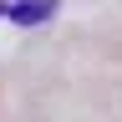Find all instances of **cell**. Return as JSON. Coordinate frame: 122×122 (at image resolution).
Here are the masks:
<instances>
[{"instance_id": "cell-1", "label": "cell", "mask_w": 122, "mask_h": 122, "mask_svg": "<svg viewBox=\"0 0 122 122\" xmlns=\"http://www.w3.org/2000/svg\"><path fill=\"white\" fill-rule=\"evenodd\" d=\"M56 5H61V0H5V15L15 25H46L56 15Z\"/></svg>"}, {"instance_id": "cell-2", "label": "cell", "mask_w": 122, "mask_h": 122, "mask_svg": "<svg viewBox=\"0 0 122 122\" xmlns=\"http://www.w3.org/2000/svg\"><path fill=\"white\" fill-rule=\"evenodd\" d=\"M0 15H5V0H0Z\"/></svg>"}]
</instances>
